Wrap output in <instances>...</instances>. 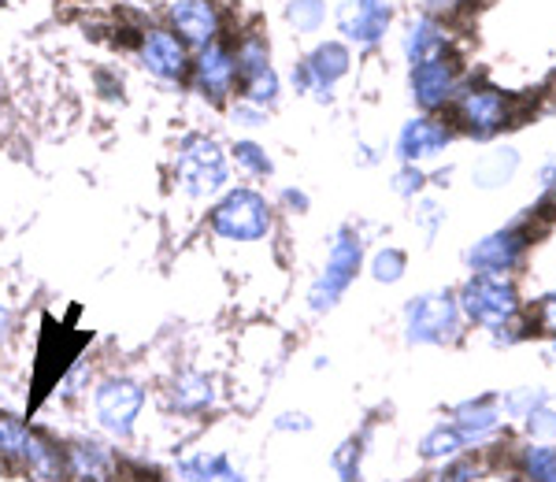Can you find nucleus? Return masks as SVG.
<instances>
[{"label":"nucleus","mask_w":556,"mask_h":482,"mask_svg":"<svg viewBox=\"0 0 556 482\" xmlns=\"http://www.w3.org/2000/svg\"><path fill=\"white\" fill-rule=\"evenodd\" d=\"M12 334H15V308H12V301L0 293V345L12 342Z\"/></svg>","instance_id":"nucleus-32"},{"label":"nucleus","mask_w":556,"mask_h":482,"mask_svg":"<svg viewBox=\"0 0 556 482\" xmlns=\"http://www.w3.org/2000/svg\"><path fill=\"white\" fill-rule=\"evenodd\" d=\"M134 52H138L141 71H146L149 78H156V83L175 86L190 78V64H193L190 45L178 38L175 30H167V26H146V30L138 34Z\"/></svg>","instance_id":"nucleus-6"},{"label":"nucleus","mask_w":556,"mask_h":482,"mask_svg":"<svg viewBox=\"0 0 556 482\" xmlns=\"http://www.w3.org/2000/svg\"><path fill=\"white\" fill-rule=\"evenodd\" d=\"M235 64H238V101L256 104V109H271L282 93V78L271 67V45L264 34H245L235 45Z\"/></svg>","instance_id":"nucleus-4"},{"label":"nucleus","mask_w":556,"mask_h":482,"mask_svg":"<svg viewBox=\"0 0 556 482\" xmlns=\"http://www.w3.org/2000/svg\"><path fill=\"white\" fill-rule=\"evenodd\" d=\"M275 431L278 434H308L312 431V419L304 416V413H282V416H275Z\"/></svg>","instance_id":"nucleus-31"},{"label":"nucleus","mask_w":556,"mask_h":482,"mask_svg":"<svg viewBox=\"0 0 556 482\" xmlns=\"http://www.w3.org/2000/svg\"><path fill=\"white\" fill-rule=\"evenodd\" d=\"M172 178L186 201H215L230 186L227 149L204 130L182 134L172 153Z\"/></svg>","instance_id":"nucleus-1"},{"label":"nucleus","mask_w":556,"mask_h":482,"mask_svg":"<svg viewBox=\"0 0 556 482\" xmlns=\"http://www.w3.org/2000/svg\"><path fill=\"white\" fill-rule=\"evenodd\" d=\"M175 482H245V471L223 449H201L190 453V457H178Z\"/></svg>","instance_id":"nucleus-15"},{"label":"nucleus","mask_w":556,"mask_h":482,"mask_svg":"<svg viewBox=\"0 0 556 482\" xmlns=\"http://www.w3.org/2000/svg\"><path fill=\"white\" fill-rule=\"evenodd\" d=\"M519 249H523V234L508 230V234H497V238L482 241L479 249H471V264L486 267V271H505V267L516 264Z\"/></svg>","instance_id":"nucleus-20"},{"label":"nucleus","mask_w":556,"mask_h":482,"mask_svg":"<svg viewBox=\"0 0 556 482\" xmlns=\"http://www.w3.org/2000/svg\"><path fill=\"white\" fill-rule=\"evenodd\" d=\"M361 256H364L361 234H353V230H338L334 241H330V249H327V264H323L319 279L312 282V290H308V308L312 312H330L338 301L345 297V290L353 286L356 271H361Z\"/></svg>","instance_id":"nucleus-5"},{"label":"nucleus","mask_w":556,"mask_h":482,"mask_svg":"<svg viewBox=\"0 0 556 482\" xmlns=\"http://www.w3.org/2000/svg\"><path fill=\"white\" fill-rule=\"evenodd\" d=\"M15 464H23L34 482H67L64 445L52 439L49 431H41V427H26V439Z\"/></svg>","instance_id":"nucleus-12"},{"label":"nucleus","mask_w":556,"mask_h":482,"mask_svg":"<svg viewBox=\"0 0 556 482\" xmlns=\"http://www.w3.org/2000/svg\"><path fill=\"white\" fill-rule=\"evenodd\" d=\"M83 4H104V0H83Z\"/></svg>","instance_id":"nucleus-38"},{"label":"nucleus","mask_w":556,"mask_h":482,"mask_svg":"<svg viewBox=\"0 0 556 482\" xmlns=\"http://www.w3.org/2000/svg\"><path fill=\"white\" fill-rule=\"evenodd\" d=\"M338 26H342L349 41L375 45L390 26V4L386 0H349L338 12Z\"/></svg>","instance_id":"nucleus-14"},{"label":"nucleus","mask_w":556,"mask_h":482,"mask_svg":"<svg viewBox=\"0 0 556 482\" xmlns=\"http://www.w3.org/2000/svg\"><path fill=\"white\" fill-rule=\"evenodd\" d=\"M412 89H416V101L424 104V109H438V104H445V97L453 93V67L445 64L438 52L419 60V64L412 67Z\"/></svg>","instance_id":"nucleus-17"},{"label":"nucleus","mask_w":556,"mask_h":482,"mask_svg":"<svg viewBox=\"0 0 556 482\" xmlns=\"http://www.w3.org/2000/svg\"><path fill=\"white\" fill-rule=\"evenodd\" d=\"M527 468L538 482H556V449H531L527 453Z\"/></svg>","instance_id":"nucleus-28"},{"label":"nucleus","mask_w":556,"mask_h":482,"mask_svg":"<svg viewBox=\"0 0 556 482\" xmlns=\"http://www.w3.org/2000/svg\"><path fill=\"white\" fill-rule=\"evenodd\" d=\"M405 253L401 249H382V253H375L371 261V275L375 282H397L401 275H405Z\"/></svg>","instance_id":"nucleus-26"},{"label":"nucleus","mask_w":556,"mask_h":482,"mask_svg":"<svg viewBox=\"0 0 556 482\" xmlns=\"http://www.w3.org/2000/svg\"><path fill=\"white\" fill-rule=\"evenodd\" d=\"M505 97L493 93V89H468V93L456 101V119L464 123L471 134H493L505 123Z\"/></svg>","instance_id":"nucleus-16"},{"label":"nucleus","mask_w":556,"mask_h":482,"mask_svg":"<svg viewBox=\"0 0 556 482\" xmlns=\"http://www.w3.org/2000/svg\"><path fill=\"white\" fill-rule=\"evenodd\" d=\"M456 416H460V419H456V434H460V439H482V434L497 427V413H490V408L468 405V408H460Z\"/></svg>","instance_id":"nucleus-23"},{"label":"nucleus","mask_w":556,"mask_h":482,"mask_svg":"<svg viewBox=\"0 0 556 482\" xmlns=\"http://www.w3.org/2000/svg\"><path fill=\"white\" fill-rule=\"evenodd\" d=\"M513 167H516V156H513V153H508V156H493V160H486V164L479 167V182H482V186H497V182H505Z\"/></svg>","instance_id":"nucleus-29"},{"label":"nucleus","mask_w":556,"mask_h":482,"mask_svg":"<svg viewBox=\"0 0 556 482\" xmlns=\"http://www.w3.org/2000/svg\"><path fill=\"white\" fill-rule=\"evenodd\" d=\"M464 312L486 327L505 324V319L516 312L513 286L505 279H497V275H479V279L468 282V290H464Z\"/></svg>","instance_id":"nucleus-10"},{"label":"nucleus","mask_w":556,"mask_h":482,"mask_svg":"<svg viewBox=\"0 0 556 482\" xmlns=\"http://www.w3.org/2000/svg\"><path fill=\"white\" fill-rule=\"evenodd\" d=\"M146 401H149L146 382L134 379L127 371H112L93 382L89 413H93V423L101 434H108L112 442H130L134 431H138L141 413H146Z\"/></svg>","instance_id":"nucleus-3"},{"label":"nucleus","mask_w":556,"mask_h":482,"mask_svg":"<svg viewBox=\"0 0 556 482\" xmlns=\"http://www.w3.org/2000/svg\"><path fill=\"white\" fill-rule=\"evenodd\" d=\"M167 30H175L190 49L219 41L223 34V12L215 0H172L167 4Z\"/></svg>","instance_id":"nucleus-8"},{"label":"nucleus","mask_w":556,"mask_h":482,"mask_svg":"<svg viewBox=\"0 0 556 482\" xmlns=\"http://www.w3.org/2000/svg\"><path fill=\"white\" fill-rule=\"evenodd\" d=\"M468 475H471L468 468H450V471H438L430 482H468Z\"/></svg>","instance_id":"nucleus-36"},{"label":"nucleus","mask_w":556,"mask_h":482,"mask_svg":"<svg viewBox=\"0 0 556 482\" xmlns=\"http://www.w3.org/2000/svg\"><path fill=\"white\" fill-rule=\"evenodd\" d=\"M450 145V130L438 119H412L397 138V153L405 160H424V156H438Z\"/></svg>","instance_id":"nucleus-18"},{"label":"nucleus","mask_w":556,"mask_h":482,"mask_svg":"<svg viewBox=\"0 0 556 482\" xmlns=\"http://www.w3.org/2000/svg\"><path fill=\"white\" fill-rule=\"evenodd\" d=\"M208 230L219 241H235V245H249V241H264L275 227V208L253 186H227L208 208Z\"/></svg>","instance_id":"nucleus-2"},{"label":"nucleus","mask_w":556,"mask_h":482,"mask_svg":"<svg viewBox=\"0 0 556 482\" xmlns=\"http://www.w3.org/2000/svg\"><path fill=\"white\" fill-rule=\"evenodd\" d=\"M64 453H67V482H115V475H119L115 449L97 439L67 442Z\"/></svg>","instance_id":"nucleus-13"},{"label":"nucleus","mask_w":556,"mask_h":482,"mask_svg":"<svg viewBox=\"0 0 556 482\" xmlns=\"http://www.w3.org/2000/svg\"><path fill=\"white\" fill-rule=\"evenodd\" d=\"M405 324L412 342H442L456 330V305L445 293H427L405 308Z\"/></svg>","instance_id":"nucleus-11"},{"label":"nucleus","mask_w":556,"mask_h":482,"mask_svg":"<svg viewBox=\"0 0 556 482\" xmlns=\"http://www.w3.org/2000/svg\"><path fill=\"white\" fill-rule=\"evenodd\" d=\"M542 327H545V330H553V334H556V301H549V305L542 308Z\"/></svg>","instance_id":"nucleus-37"},{"label":"nucleus","mask_w":556,"mask_h":482,"mask_svg":"<svg viewBox=\"0 0 556 482\" xmlns=\"http://www.w3.org/2000/svg\"><path fill=\"white\" fill-rule=\"evenodd\" d=\"M156 482H175V479H156Z\"/></svg>","instance_id":"nucleus-39"},{"label":"nucleus","mask_w":556,"mask_h":482,"mask_svg":"<svg viewBox=\"0 0 556 482\" xmlns=\"http://www.w3.org/2000/svg\"><path fill=\"white\" fill-rule=\"evenodd\" d=\"M349 64H353V56H349V49L342 41H323L319 49L304 60V67H308L312 78H316V93L319 97H330V86L345 75Z\"/></svg>","instance_id":"nucleus-19"},{"label":"nucleus","mask_w":556,"mask_h":482,"mask_svg":"<svg viewBox=\"0 0 556 482\" xmlns=\"http://www.w3.org/2000/svg\"><path fill=\"white\" fill-rule=\"evenodd\" d=\"M190 86L197 89V97L208 104H227L238 93V64H235V49L223 41H212L204 49L193 52L190 64Z\"/></svg>","instance_id":"nucleus-7"},{"label":"nucleus","mask_w":556,"mask_h":482,"mask_svg":"<svg viewBox=\"0 0 556 482\" xmlns=\"http://www.w3.org/2000/svg\"><path fill=\"white\" fill-rule=\"evenodd\" d=\"M334 471L342 475V482H361V442H345L334 453Z\"/></svg>","instance_id":"nucleus-27"},{"label":"nucleus","mask_w":556,"mask_h":482,"mask_svg":"<svg viewBox=\"0 0 556 482\" xmlns=\"http://www.w3.org/2000/svg\"><path fill=\"white\" fill-rule=\"evenodd\" d=\"M419 186H424V175L412 172V167H408V172H401V175H397V182H393V190H397L401 198H412V193H416Z\"/></svg>","instance_id":"nucleus-33"},{"label":"nucleus","mask_w":556,"mask_h":482,"mask_svg":"<svg viewBox=\"0 0 556 482\" xmlns=\"http://www.w3.org/2000/svg\"><path fill=\"white\" fill-rule=\"evenodd\" d=\"M167 405H172L175 416H208L215 405H219V382L215 375L204 368H182L172 375L167 382Z\"/></svg>","instance_id":"nucleus-9"},{"label":"nucleus","mask_w":556,"mask_h":482,"mask_svg":"<svg viewBox=\"0 0 556 482\" xmlns=\"http://www.w3.org/2000/svg\"><path fill=\"white\" fill-rule=\"evenodd\" d=\"M227 156L245 178H271V172H275L267 149L260 145V141H253V138H238L235 145L227 149Z\"/></svg>","instance_id":"nucleus-21"},{"label":"nucleus","mask_w":556,"mask_h":482,"mask_svg":"<svg viewBox=\"0 0 556 482\" xmlns=\"http://www.w3.org/2000/svg\"><path fill=\"white\" fill-rule=\"evenodd\" d=\"M464 445V439L456 434V427H438V431H430L424 442H419V453H424L427 460H442V457H453L456 449Z\"/></svg>","instance_id":"nucleus-25"},{"label":"nucleus","mask_w":556,"mask_h":482,"mask_svg":"<svg viewBox=\"0 0 556 482\" xmlns=\"http://www.w3.org/2000/svg\"><path fill=\"white\" fill-rule=\"evenodd\" d=\"M531 434H542V439H556V416H549V413H531Z\"/></svg>","instance_id":"nucleus-34"},{"label":"nucleus","mask_w":556,"mask_h":482,"mask_svg":"<svg viewBox=\"0 0 556 482\" xmlns=\"http://www.w3.org/2000/svg\"><path fill=\"white\" fill-rule=\"evenodd\" d=\"M278 201H282L290 212H298V216H301V212H308V198H304L301 190H282V198H278Z\"/></svg>","instance_id":"nucleus-35"},{"label":"nucleus","mask_w":556,"mask_h":482,"mask_svg":"<svg viewBox=\"0 0 556 482\" xmlns=\"http://www.w3.org/2000/svg\"><path fill=\"white\" fill-rule=\"evenodd\" d=\"M26 427H30V423H23L20 416L0 413V460H20Z\"/></svg>","instance_id":"nucleus-24"},{"label":"nucleus","mask_w":556,"mask_h":482,"mask_svg":"<svg viewBox=\"0 0 556 482\" xmlns=\"http://www.w3.org/2000/svg\"><path fill=\"white\" fill-rule=\"evenodd\" d=\"M327 20V4L323 0H290L286 4V23L298 34H316Z\"/></svg>","instance_id":"nucleus-22"},{"label":"nucleus","mask_w":556,"mask_h":482,"mask_svg":"<svg viewBox=\"0 0 556 482\" xmlns=\"http://www.w3.org/2000/svg\"><path fill=\"white\" fill-rule=\"evenodd\" d=\"M230 119H235L238 127H249V130H256V127H264V123H267V109H256V104H245V101H238L235 109H230Z\"/></svg>","instance_id":"nucleus-30"}]
</instances>
